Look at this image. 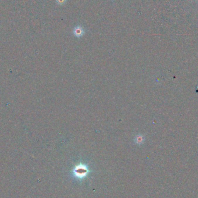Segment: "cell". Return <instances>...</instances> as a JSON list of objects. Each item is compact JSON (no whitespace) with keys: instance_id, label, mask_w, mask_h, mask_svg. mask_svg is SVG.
Returning <instances> with one entry per match:
<instances>
[{"instance_id":"obj_3","label":"cell","mask_w":198,"mask_h":198,"mask_svg":"<svg viewBox=\"0 0 198 198\" xmlns=\"http://www.w3.org/2000/svg\"><path fill=\"white\" fill-rule=\"evenodd\" d=\"M145 141V137L143 135L141 134H139L136 136L134 138V142L136 144L138 145H141L142 144L144 143Z\"/></svg>"},{"instance_id":"obj_4","label":"cell","mask_w":198,"mask_h":198,"mask_svg":"<svg viewBox=\"0 0 198 198\" xmlns=\"http://www.w3.org/2000/svg\"><path fill=\"white\" fill-rule=\"evenodd\" d=\"M66 2V0H56V2L59 5H63Z\"/></svg>"},{"instance_id":"obj_2","label":"cell","mask_w":198,"mask_h":198,"mask_svg":"<svg viewBox=\"0 0 198 198\" xmlns=\"http://www.w3.org/2000/svg\"><path fill=\"white\" fill-rule=\"evenodd\" d=\"M73 34L76 37H81L85 34V30L81 26H76L74 28Z\"/></svg>"},{"instance_id":"obj_1","label":"cell","mask_w":198,"mask_h":198,"mask_svg":"<svg viewBox=\"0 0 198 198\" xmlns=\"http://www.w3.org/2000/svg\"><path fill=\"white\" fill-rule=\"evenodd\" d=\"M91 172V171L86 164L80 163L73 168L71 171V175L75 179L82 180L87 177Z\"/></svg>"}]
</instances>
